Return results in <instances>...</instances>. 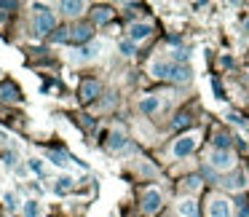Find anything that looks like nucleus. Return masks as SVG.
Instances as JSON below:
<instances>
[{
	"instance_id": "bb28decb",
	"label": "nucleus",
	"mask_w": 249,
	"mask_h": 217,
	"mask_svg": "<svg viewBox=\"0 0 249 217\" xmlns=\"http://www.w3.org/2000/svg\"><path fill=\"white\" fill-rule=\"evenodd\" d=\"M188 124H190V115H188V113H179L177 118L172 121V126H174V129H182V126H188Z\"/></svg>"
},
{
	"instance_id": "f3484780",
	"label": "nucleus",
	"mask_w": 249,
	"mask_h": 217,
	"mask_svg": "<svg viewBox=\"0 0 249 217\" xmlns=\"http://www.w3.org/2000/svg\"><path fill=\"white\" fill-rule=\"evenodd\" d=\"M201 190V177L198 174H188V177L182 180V193H188L190 199H193V193H198Z\"/></svg>"
},
{
	"instance_id": "cd10ccee",
	"label": "nucleus",
	"mask_w": 249,
	"mask_h": 217,
	"mask_svg": "<svg viewBox=\"0 0 249 217\" xmlns=\"http://www.w3.org/2000/svg\"><path fill=\"white\" fill-rule=\"evenodd\" d=\"M236 212H238V217H249V201L247 199L236 201Z\"/></svg>"
},
{
	"instance_id": "a878e982",
	"label": "nucleus",
	"mask_w": 249,
	"mask_h": 217,
	"mask_svg": "<svg viewBox=\"0 0 249 217\" xmlns=\"http://www.w3.org/2000/svg\"><path fill=\"white\" fill-rule=\"evenodd\" d=\"M118 51L124 56H134V43H131V40H121L118 43Z\"/></svg>"
},
{
	"instance_id": "1a4fd4ad",
	"label": "nucleus",
	"mask_w": 249,
	"mask_h": 217,
	"mask_svg": "<svg viewBox=\"0 0 249 217\" xmlns=\"http://www.w3.org/2000/svg\"><path fill=\"white\" fill-rule=\"evenodd\" d=\"M99 94H102V86H99V81H83V83H81V91H78V97H81L83 105H89V102H94Z\"/></svg>"
},
{
	"instance_id": "412c9836",
	"label": "nucleus",
	"mask_w": 249,
	"mask_h": 217,
	"mask_svg": "<svg viewBox=\"0 0 249 217\" xmlns=\"http://www.w3.org/2000/svg\"><path fill=\"white\" fill-rule=\"evenodd\" d=\"M231 134H217L214 137V150H231Z\"/></svg>"
},
{
	"instance_id": "4be33fe9",
	"label": "nucleus",
	"mask_w": 249,
	"mask_h": 217,
	"mask_svg": "<svg viewBox=\"0 0 249 217\" xmlns=\"http://www.w3.org/2000/svg\"><path fill=\"white\" fill-rule=\"evenodd\" d=\"M51 40H54V43H67V40H70V30L67 27L54 30V33H51Z\"/></svg>"
},
{
	"instance_id": "dca6fc26",
	"label": "nucleus",
	"mask_w": 249,
	"mask_h": 217,
	"mask_svg": "<svg viewBox=\"0 0 249 217\" xmlns=\"http://www.w3.org/2000/svg\"><path fill=\"white\" fill-rule=\"evenodd\" d=\"M0 99L3 102H19L22 94H19V89L14 83H0Z\"/></svg>"
},
{
	"instance_id": "b1692460",
	"label": "nucleus",
	"mask_w": 249,
	"mask_h": 217,
	"mask_svg": "<svg viewBox=\"0 0 249 217\" xmlns=\"http://www.w3.org/2000/svg\"><path fill=\"white\" fill-rule=\"evenodd\" d=\"M49 158H51V163H56V166H67V163H70V161H67V156H65L62 150H51Z\"/></svg>"
},
{
	"instance_id": "f03ea898",
	"label": "nucleus",
	"mask_w": 249,
	"mask_h": 217,
	"mask_svg": "<svg viewBox=\"0 0 249 217\" xmlns=\"http://www.w3.org/2000/svg\"><path fill=\"white\" fill-rule=\"evenodd\" d=\"M105 51H107V43H105V40H91V43H86V46H78L70 54V62L72 65H86V62L99 59Z\"/></svg>"
},
{
	"instance_id": "f257e3e1",
	"label": "nucleus",
	"mask_w": 249,
	"mask_h": 217,
	"mask_svg": "<svg viewBox=\"0 0 249 217\" xmlns=\"http://www.w3.org/2000/svg\"><path fill=\"white\" fill-rule=\"evenodd\" d=\"M206 163H209V169L217 174L236 172V153L233 150H214V147H212L209 156H206Z\"/></svg>"
},
{
	"instance_id": "9d476101",
	"label": "nucleus",
	"mask_w": 249,
	"mask_h": 217,
	"mask_svg": "<svg viewBox=\"0 0 249 217\" xmlns=\"http://www.w3.org/2000/svg\"><path fill=\"white\" fill-rule=\"evenodd\" d=\"M177 215H179V217H201L196 199H190V196H182V199L177 201Z\"/></svg>"
},
{
	"instance_id": "aec40b11",
	"label": "nucleus",
	"mask_w": 249,
	"mask_h": 217,
	"mask_svg": "<svg viewBox=\"0 0 249 217\" xmlns=\"http://www.w3.org/2000/svg\"><path fill=\"white\" fill-rule=\"evenodd\" d=\"M22 215H24V217H40V204H38L35 199H27V201L22 204Z\"/></svg>"
},
{
	"instance_id": "9b49d317",
	"label": "nucleus",
	"mask_w": 249,
	"mask_h": 217,
	"mask_svg": "<svg viewBox=\"0 0 249 217\" xmlns=\"http://www.w3.org/2000/svg\"><path fill=\"white\" fill-rule=\"evenodd\" d=\"M137 108H140V113H145V115H156L158 110H161V99H158L156 94H145V97L137 102Z\"/></svg>"
},
{
	"instance_id": "c756f323",
	"label": "nucleus",
	"mask_w": 249,
	"mask_h": 217,
	"mask_svg": "<svg viewBox=\"0 0 249 217\" xmlns=\"http://www.w3.org/2000/svg\"><path fill=\"white\" fill-rule=\"evenodd\" d=\"M228 121H231V124H236V126H247V124H244V118H241V115H236V113L228 115Z\"/></svg>"
},
{
	"instance_id": "423d86ee",
	"label": "nucleus",
	"mask_w": 249,
	"mask_h": 217,
	"mask_svg": "<svg viewBox=\"0 0 249 217\" xmlns=\"http://www.w3.org/2000/svg\"><path fill=\"white\" fill-rule=\"evenodd\" d=\"M161 206H163V193L158 188H147L145 193H142L140 209H142V215H145V217L158 215V212H161Z\"/></svg>"
},
{
	"instance_id": "2eb2a0df",
	"label": "nucleus",
	"mask_w": 249,
	"mask_h": 217,
	"mask_svg": "<svg viewBox=\"0 0 249 217\" xmlns=\"http://www.w3.org/2000/svg\"><path fill=\"white\" fill-rule=\"evenodd\" d=\"M222 185H225L228 190H244V188H247V174H244V172H233L231 177L225 174Z\"/></svg>"
},
{
	"instance_id": "6ab92c4d",
	"label": "nucleus",
	"mask_w": 249,
	"mask_h": 217,
	"mask_svg": "<svg viewBox=\"0 0 249 217\" xmlns=\"http://www.w3.org/2000/svg\"><path fill=\"white\" fill-rule=\"evenodd\" d=\"M124 147H126V137L121 134V131H113V134H110V140H107V150L118 153V150H124Z\"/></svg>"
},
{
	"instance_id": "393cba45",
	"label": "nucleus",
	"mask_w": 249,
	"mask_h": 217,
	"mask_svg": "<svg viewBox=\"0 0 249 217\" xmlns=\"http://www.w3.org/2000/svg\"><path fill=\"white\" fill-rule=\"evenodd\" d=\"M70 188H72V177H67V174H65V177H59V180H56V185H54L56 193H65V190H70Z\"/></svg>"
},
{
	"instance_id": "c85d7f7f",
	"label": "nucleus",
	"mask_w": 249,
	"mask_h": 217,
	"mask_svg": "<svg viewBox=\"0 0 249 217\" xmlns=\"http://www.w3.org/2000/svg\"><path fill=\"white\" fill-rule=\"evenodd\" d=\"M27 166L33 169L35 174H43V172H46V169H43V163H40V158H30V161H27Z\"/></svg>"
},
{
	"instance_id": "5701e85b",
	"label": "nucleus",
	"mask_w": 249,
	"mask_h": 217,
	"mask_svg": "<svg viewBox=\"0 0 249 217\" xmlns=\"http://www.w3.org/2000/svg\"><path fill=\"white\" fill-rule=\"evenodd\" d=\"M3 201H6V206H8V209H22V204H24V201H19V196L17 193H6V196H3Z\"/></svg>"
},
{
	"instance_id": "f8f14e48",
	"label": "nucleus",
	"mask_w": 249,
	"mask_h": 217,
	"mask_svg": "<svg viewBox=\"0 0 249 217\" xmlns=\"http://www.w3.org/2000/svg\"><path fill=\"white\" fill-rule=\"evenodd\" d=\"M59 11L65 14L67 19H75L86 11V3H81V0H65V3H59Z\"/></svg>"
},
{
	"instance_id": "39448f33",
	"label": "nucleus",
	"mask_w": 249,
	"mask_h": 217,
	"mask_svg": "<svg viewBox=\"0 0 249 217\" xmlns=\"http://www.w3.org/2000/svg\"><path fill=\"white\" fill-rule=\"evenodd\" d=\"M206 217H233V201L222 193H212L206 199Z\"/></svg>"
},
{
	"instance_id": "20e7f679",
	"label": "nucleus",
	"mask_w": 249,
	"mask_h": 217,
	"mask_svg": "<svg viewBox=\"0 0 249 217\" xmlns=\"http://www.w3.org/2000/svg\"><path fill=\"white\" fill-rule=\"evenodd\" d=\"M198 142H201V134H198V131L179 134L177 140H174V145H172V156H174V158H188V156H193L196 147H198Z\"/></svg>"
},
{
	"instance_id": "7ed1b4c3",
	"label": "nucleus",
	"mask_w": 249,
	"mask_h": 217,
	"mask_svg": "<svg viewBox=\"0 0 249 217\" xmlns=\"http://www.w3.org/2000/svg\"><path fill=\"white\" fill-rule=\"evenodd\" d=\"M33 30L38 38H46V35H51L56 30V17L54 11H49V8L38 6L35 8V19H33Z\"/></svg>"
},
{
	"instance_id": "6e6552de",
	"label": "nucleus",
	"mask_w": 249,
	"mask_h": 217,
	"mask_svg": "<svg viewBox=\"0 0 249 217\" xmlns=\"http://www.w3.org/2000/svg\"><path fill=\"white\" fill-rule=\"evenodd\" d=\"M150 35H153V24H150V22H134V24L129 27V40H131L134 46L142 43V40H147Z\"/></svg>"
},
{
	"instance_id": "a211bd4d",
	"label": "nucleus",
	"mask_w": 249,
	"mask_h": 217,
	"mask_svg": "<svg viewBox=\"0 0 249 217\" xmlns=\"http://www.w3.org/2000/svg\"><path fill=\"white\" fill-rule=\"evenodd\" d=\"M91 19H94V24H107L110 19H113V8L110 6H97L91 11Z\"/></svg>"
},
{
	"instance_id": "ddd939ff",
	"label": "nucleus",
	"mask_w": 249,
	"mask_h": 217,
	"mask_svg": "<svg viewBox=\"0 0 249 217\" xmlns=\"http://www.w3.org/2000/svg\"><path fill=\"white\" fill-rule=\"evenodd\" d=\"M172 62L166 59H153L150 62V75L153 78H172Z\"/></svg>"
},
{
	"instance_id": "4468645a",
	"label": "nucleus",
	"mask_w": 249,
	"mask_h": 217,
	"mask_svg": "<svg viewBox=\"0 0 249 217\" xmlns=\"http://www.w3.org/2000/svg\"><path fill=\"white\" fill-rule=\"evenodd\" d=\"M190 78H193V70H190L188 65H174L172 67V78H169V81H174V83L182 86V83H190Z\"/></svg>"
},
{
	"instance_id": "2f4dec72",
	"label": "nucleus",
	"mask_w": 249,
	"mask_h": 217,
	"mask_svg": "<svg viewBox=\"0 0 249 217\" xmlns=\"http://www.w3.org/2000/svg\"><path fill=\"white\" fill-rule=\"evenodd\" d=\"M0 145H8V134H3V131H0Z\"/></svg>"
},
{
	"instance_id": "0eeeda50",
	"label": "nucleus",
	"mask_w": 249,
	"mask_h": 217,
	"mask_svg": "<svg viewBox=\"0 0 249 217\" xmlns=\"http://www.w3.org/2000/svg\"><path fill=\"white\" fill-rule=\"evenodd\" d=\"M91 38H94L91 24H75V27H70V43L86 46V43H91Z\"/></svg>"
},
{
	"instance_id": "7c9ffc66",
	"label": "nucleus",
	"mask_w": 249,
	"mask_h": 217,
	"mask_svg": "<svg viewBox=\"0 0 249 217\" xmlns=\"http://www.w3.org/2000/svg\"><path fill=\"white\" fill-rule=\"evenodd\" d=\"M0 8H17V3H3V0H0Z\"/></svg>"
}]
</instances>
